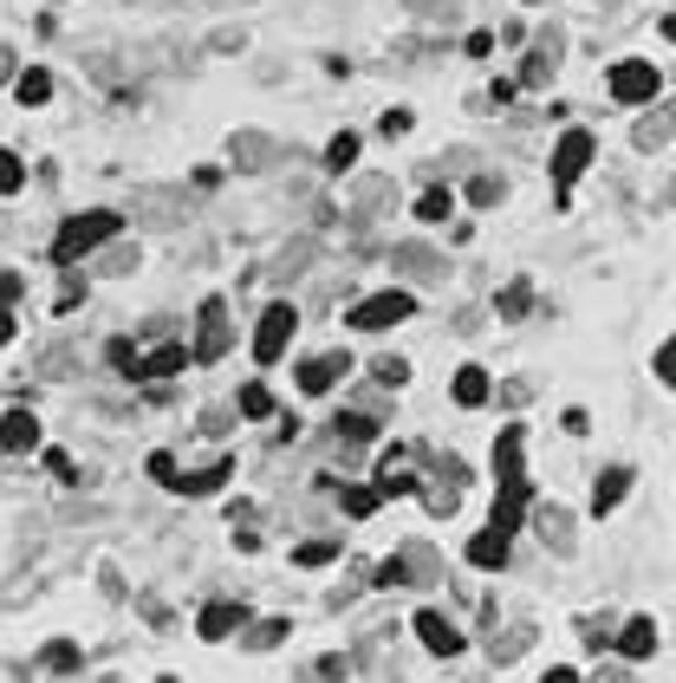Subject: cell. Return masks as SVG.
<instances>
[{"instance_id": "6da1fadb", "label": "cell", "mask_w": 676, "mask_h": 683, "mask_svg": "<svg viewBox=\"0 0 676 683\" xmlns=\"http://www.w3.org/2000/svg\"><path fill=\"white\" fill-rule=\"evenodd\" d=\"M118 228H124V215H118V208H85V215H72L66 228L53 235V261L72 268L78 254H91V248H98V241H111Z\"/></svg>"}, {"instance_id": "7a4b0ae2", "label": "cell", "mask_w": 676, "mask_h": 683, "mask_svg": "<svg viewBox=\"0 0 676 683\" xmlns=\"http://www.w3.org/2000/svg\"><path fill=\"white\" fill-rule=\"evenodd\" d=\"M410 313H416V300H410V293H397V286H384V293L358 300V306L345 313V326H351V333H391V326H404Z\"/></svg>"}, {"instance_id": "3957f363", "label": "cell", "mask_w": 676, "mask_h": 683, "mask_svg": "<svg viewBox=\"0 0 676 683\" xmlns=\"http://www.w3.org/2000/svg\"><path fill=\"white\" fill-rule=\"evenodd\" d=\"M664 91V72L651 66V59H624V66H611V98L618 105H651Z\"/></svg>"}, {"instance_id": "277c9868", "label": "cell", "mask_w": 676, "mask_h": 683, "mask_svg": "<svg viewBox=\"0 0 676 683\" xmlns=\"http://www.w3.org/2000/svg\"><path fill=\"white\" fill-rule=\"evenodd\" d=\"M293 333H299V313H293L286 300L268 306V313H261V326H254V358H261V365H280V351L293 345Z\"/></svg>"}, {"instance_id": "5b68a950", "label": "cell", "mask_w": 676, "mask_h": 683, "mask_svg": "<svg viewBox=\"0 0 676 683\" xmlns=\"http://www.w3.org/2000/svg\"><path fill=\"white\" fill-rule=\"evenodd\" d=\"M534 508V481L527 476H501V495H494V514H488V528L494 534H521V514Z\"/></svg>"}, {"instance_id": "8992f818", "label": "cell", "mask_w": 676, "mask_h": 683, "mask_svg": "<svg viewBox=\"0 0 676 683\" xmlns=\"http://www.w3.org/2000/svg\"><path fill=\"white\" fill-rule=\"evenodd\" d=\"M586 163H592V131H566L559 150H553V183H559V196L586 176Z\"/></svg>"}, {"instance_id": "52a82bcc", "label": "cell", "mask_w": 676, "mask_h": 683, "mask_svg": "<svg viewBox=\"0 0 676 683\" xmlns=\"http://www.w3.org/2000/svg\"><path fill=\"white\" fill-rule=\"evenodd\" d=\"M221 351H228V300H203V339H196V351H189V358L215 365Z\"/></svg>"}, {"instance_id": "ba28073f", "label": "cell", "mask_w": 676, "mask_h": 683, "mask_svg": "<svg viewBox=\"0 0 676 683\" xmlns=\"http://www.w3.org/2000/svg\"><path fill=\"white\" fill-rule=\"evenodd\" d=\"M345 371H351V358H345V351H326V358H306V365H299V391H306V398H326V391H332V384L345 378Z\"/></svg>"}, {"instance_id": "9c48e42d", "label": "cell", "mask_w": 676, "mask_h": 683, "mask_svg": "<svg viewBox=\"0 0 676 683\" xmlns=\"http://www.w3.org/2000/svg\"><path fill=\"white\" fill-rule=\"evenodd\" d=\"M241 625H248V606H241V599H215V606L196 618V631H203L208 644H221V638H228V631H241Z\"/></svg>"}, {"instance_id": "30bf717a", "label": "cell", "mask_w": 676, "mask_h": 683, "mask_svg": "<svg viewBox=\"0 0 676 683\" xmlns=\"http://www.w3.org/2000/svg\"><path fill=\"white\" fill-rule=\"evenodd\" d=\"M416 638H423L436 658H456V651H462V631H456L443 612H416Z\"/></svg>"}, {"instance_id": "8fae6325", "label": "cell", "mask_w": 676, "mask_h": 683, "mask_svg": "<svg viewBox=\"0 0 676 683\" xmlns=\"http://www.w3.org/2000/svg\"><path fill=\"white\" fill-rule=\"evenodd\" d=\"M0 449H13V456H20V449H40V416H33V410H7V416H0Z\"/></svg>"}, {"instance_id": "7c38bea8", "label": "cell", "mask_w": 676, "mask_h": 683, "mask_svg": "<svg viewBox=\"0 0 676 683\" xmlns=\"http://www.w3.org/2000/svg\"><path fill=\"white\" fill-rule=\"evenodd\" d=\"M176 371H189V345H163V351H137V378H176Z\"/></svg>"}, {"instance_id": "4fadbf2b", "label": "cell", "mask_w": 676, "mask_h": 683, "mask_svg": "<svg viewBox=\"0 0 676 683\" xmlns=\"http://www.w3.org/2000/svg\"><path fill=\"white\" fill-rule=\"evenodd\" d=\"M631 481H637V476H631L624 463H618V469H606V476H599V488H592V514H611V508L631 495Z\"/></svg>"}, {"instance_id": "5bb4252c", "label": "cell", "mask_w": 676, "mask_h": 683, "mask_svg": "<svg viewBox=\"0 0 676 683\" xmlns=\"http://www.w3.org/2000/svg\"><path fill=\"white\" fill-rule=\"evenodd\" d=\"M228 476H235V456L208 463V469H196V476H176V488H183V495H215V488H221Z\"/></svg>"}, {"instance_id": "9a60e30c", "label": "cell", "mask_w": 676, "mask_h": 683, "mask_svg": "<svg viewBox=\"0 0 676 683\" xmlns=\"http://www.w3.org/2000/svg\"><path fill=\"white\" fill-rule=\"evenodd\" d=\"M521 443H527L521 423H508V430L494 436V469H501V476H521Z\"/></svg>"}, {"instance_id": "2e32d148", "label": "cell", "mask_w": 676, "mask_h": 683, "mask_svg": "<svg viewBox=\"0 0 676 683\" xmlns=\"http://www.w3.org/2000/svg\"><path fill=\"white\" fill-rule=\"evenodd\" d=\"M618 651H624V658H651V651H657V618H631L624 638H618Z\"/></svg>"}, {"instance_id": "e0dca14e", "label": "cell", "mask_w": 676, "mask_h": 683, "mask_svg": "<svg viewBox=\"0 0 676 683\" xmlns=\"http://www.w3.org/2000/svg\"><path fill=\"white\" fill-rule=\"evenodd\" d=\"M488 391H494V384H488V371H481V365H462V371H456V404H462V410L488 404Z\"/></svg>"}, {"instance_id": "ac0fdd59", "label": "cell", "mask_w": 676, "mask_h": 683, "mask_svg": "<svg viewBox=\"0 0 676 683\" xmlns=\"http://www.w3.org/2000/svg\"><path fill=\"white\" fill-rule=\"evenodd\" d=\"M469 566H508V534H475L469 541Z\"/></svg>"}, {"instance_id": "d6986e66", "label": "cell", "mask_w": 676, "mask_h": 683, "mask_svg": "<svg viewBox=\"0 0 676 683\" xmlns=\"http://www.w3.org/2000/svg\"><path fill=\"white\" fill-rule=\"evenodd\" d=\"M13 98H20V105H46V98H53V78H46L40 66H26L20 78H13Z\"/></svg>"}, {"instance_id": "ffe728a7", "label": "cell", "mask_w": 676, "mask_h": 683, "mask_svg": "<svg viewBox=\"0 0 676 683\" xmlns=\"http://www.w3.org/2000/svg\"><path fill=\"white\" fill-rule=\"evenodd\" d=\"M378 501H384L378 488H345V514H351V521H364V514H378Z\"/></svg>"}, {"instance_id": "44dd1931", "label": "cell", "mask_w": 676, "mask_h": 683, "mask_svg": "<svg viewBox=\"0 0 676 683\" xmlns=\"http://www.w3.org/2000/svg\"><path fill=\"white\" fill-rule=\"evenodd\" d=\"M332 430H345V443H371V436H378V423H371V416H358V410H345Z\"/></svg>"}, {"instance_id": "7402d4cb", "label": "cell", "mask_w": 676, "mask_h": 683, "mask_svg": "<svg viewBox=\"0 0 676 683\" xmlns=\"http://www.w3.org/2000/svg\"><path fill=\"white\" fill-rule=\"evenodd\" d=\"M241 416H273V391H268V384H241Z\"/></svg>"}, {"instance_id": "603a6c76", "label": "cell", "mask_w": 676, "mask_h": 683, "mask_svg": "<svg viewBox=\"0 0 676 683\" xmlns=\"http://www.w3.org/2000/svg\"><path fill=\"white\" fill-rule=\"evenodd\" d=\"M416 221H449V189H423V203H416Z\"/></svg>"}, {"instance_id": "cb8c5ba5", "label": "cell", "mask_w": 676, "mask_h": 683, "mask_svg": "<svg viewBox=\"0 0 676 683\" xmlns=\"http://www.w3.org/2000/svg\"><path fill=\"white\" fill-rule=\"evenodd\" d=\"M326 163H332V170H351V163H358V137L351 131L332 137V143H326Z\"/></svg>"}, {"instance_id": "d4e9b609", "label": "cell", "mask_w": 676, "mask_h": 683, "mask_svg": "<svg viewBox=\"0 0 676 683\" xmlns=\"http://www.w3.org/2000/svg\"><path fill=\"white\" fill-rule=\"evenodd\" d=\"M20 183H26V163H20L13 150H0V196H13Z\"/></svg>"}, {"instance_id": "484cf974", "label": "cell", "mask_w": 676, "mask_h": 683, "mask_svg": "<svg viewBox=\"0 0 676 683\" xmlns=\"http://www.w3.org/2000/svg\"><path fill=\"white\" fill-rule=\"evenodd\" d=\"M293 560H299V566H326V560H338V541H306Z\"/></svg>"}, {"instance_id": "4316f807", "label": "cell", "mask_w": 676, "mask_h": 683, "mask_svg": "<svg viewBox=\"0 0 676 683\" xmlns=\"http://www.w3.org/2000/svg\"><path fill=\"white\" fill-rule=\"evenodd\" d=\"M378 586H384V593L410 586V560H384V566H378Z\"/></svg>"}, {"instance_id": "83f0119b", "label": "cell", "mask_w": 676, "mask_h": 683, "mask_svg": "<svg viewBox=\"0 0 676 683\" xmlns=\"http://www.w3.org/2000/svg\"><path fill=\"white\" fill-rule=\"evenodd\" d=\"M280 638H286V618H268V625H254V638H248V644H254V651H268V644H280Z\"/></svg>"}, {"instance_id": "f1b7e54d", "label": "cell", "mask_w": 676, "mask_h": 683, "mask_svg": "<svg viewBox=\"0 0 676 683\" xmlns=\"http://www.w3.org/2000/svg\"><path fill=\"white\" fill-rule=\"evenodd\" d=\"M40 664H46V671H78V644H53Z\"/></svg>"}, {"instance_id": "f546056e", "label": "cell", "mask_w": 676, "mask_h": 683, "mask_svg": "<svg viewBox=\"0 0 676 683\" xmlns=\"http://www.w3.org/2000/svg\"><path fill=\"white\" fill-rule=\"evenodd\" d=\"M469 203L494 208V203H501V183H494V176H475V183H469Z\"/></svg>"}, {"instance_id": "4dcf8cb0", "label": "cell", "mask_w": 676, "mask_h": 683, "mask_svg": "<svg viewBox=\"0 0 676 683\" xmlns=\"http://www.w3.org/2000/svg\"><path fill=\"white\" fill-rule=\"evenodd\" d=\"M501 313H508V319H521V313H527V280H514V286L501 293Z\"/></svg>"}, {"instance_id": "1f68e13d", "label": "cell", "mask_w": 676, "mask_h": 683, "mask_svg": "<svg viewBox=\"0 0 676 683\" xmlns=\"http://www.w3.org/2000/svg\"><path fill=\"white\" fill-rule=\"evenodd\" d=\"M111 365H118L124 378H137V345L131 339H111Z\"/></svg>"}, {"instance_id": "d6a6232c", "label": "cell", "mask_w": 676, "mask_h": 683, "mask_svg": "<svg viewBox=\"0 0 676 683\" xmlns=\"http://www.w3.org/2000/svg\"><path fill=\"white\" fill-rule=\"evenodd\" d=\"M150 476L163 481V488H176V456H170V449H156V456H150Z\"/></svg>"}, {"instance_id": "836d02e7", "label": "cell", "mask_w": 676, "mask_h": 683, "mask_svg": "<svg viewBox=\"0 0 676 683\" xmlns=\"http://www.w3.org/2000/svg\"><path fill=\"white\" fill-rule=\"evenodd\" d=\"M378 378H384V384L397 391V384H404V378H410V365H404V358H378Z\"/></svg>"}, {"instance_id": "e575fe53", "label": "cell", "mask_w": 676, "mask_h": 683, "mask_svg": "<svg viewBox=\"0 0 676 683\" xmlns=\"http://www.w3.org/2000/svg\"><path fill=\"white\" fill-rule=\"evenodd\" d=\"M20 293H26V280H20V273H0V306H13Z\"/></svg>"}, {"instance_id": "d590c367", "label": "cell", "mask_w": 676, "mask_h": 683, "mask_svg": "<svg viewBox=\"0 0 676 683\" xmlns=\"http://www.w3.org/2000/svg\"><path fill=\"white\" fill-rule=\"evenodd\" d=\"M546 72H553V59H546V53H534V59H527V72H521V78H527V85H541Z\"/></svg>"}, {"instance_id": "8d00e7d4", "label": "cell", "mask_w": 676, "mask_h": 683, "mask_svg": "<svg viewBox=\"0 0 676 683\" xmlns=\"http://www.w3.org/2000/svg\"><path fill=\"white\" fill-rule=\"evenodd\" d=\"M494 53V33H469V59H488Z\"/></svg>"}, {"instance_id": "74e56055", "label": "cell", "mask_w": 676, "mask_h": 683, "mask_svg": "<svg viewBox=\"0 0 676 683\" xmlns=\"http://www.w3.org/2000/svg\"><path fill=\"white\" fill-rule=\"evenodd\" d=\"M410 131V111H384V137H404Z\"/></svg>"}, {"instance_id": "f35d334b", "label": "cell", "mask_w": 676, "mask_h": 683, "mask_svg": "<svg viewBox=\"0 0 676 683\" xmlns=\"http://www.w3.org/2000/svg\"><path fill=\"white\" fill-rule=\"evenodd\" d=\"M13 339V313H7V306H0V345Z\"/></svg>"}]
</instances>
